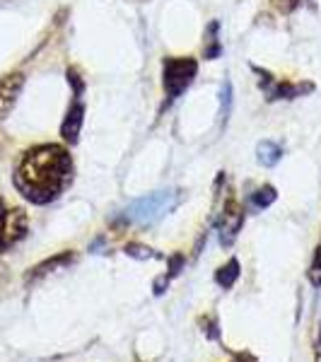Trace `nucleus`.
Instances as JSON below:
<instances>
[{"mask_svg": "<svg viewBox=\"0 0 321 362\" xmlns=\"http://www.w3.org/2000/svg\"><path fill=\"white\" fill-rule=\"evenodd\" d=\"M276 198H278V194H276V189H273V186H261V189L252 196V203H254V208L261 210V208L271 206Z\"/></svg>", "mask_w": 321, "mask_h": 362, "instance_id": "12", "label": "nucleus"}, {"mask_svg": "<svg viewBox=\"0 0 321 362\" xmlns=\"http://www.w3.org/2000/svg\"><path fill=\"white\" fill-rule=\"evenodd\" d=\"M27 232V218L22 210H5L0 201V249L15 244Z\"/></svg>", "mask_w": 321, "mask_h": 362, "instance_id": "4", "label": "nucleus"}, {"mask_svg": "<svg viewBox=\"0 0 321 362\" xmlns=\"http://www.w3.org/2000/svg\"><path fill=\"white\" fill-rule=\"evenodd\" d=\"M126 254L133 256V259H155V251L148 249V247H140V244H128L126 247Z\"/></svg>", "mask_w": 321, "mask_h": 362, "instance_id": "13", "label": "nucleus"}, {"mask_svg": "<svg viewBox=\"0 0 321 362\" xmlns=\"http://www.w3.org/2000/svg\"><path fill=\"white\" fill-rule=\"evenodd\" d=\"M22 87H25V75L22 73H10L0 78V121L8 119L10 112L15 109Z\"/></svg>", "mask_w": 321, "mask_h": 362, "instance_id": "6", "label": "nucleus"}, {"mask_svg": "<svg viewBox=\"0 0 321 362\" xmlns=\"http://www.w3.org/2000/svg\"><path fill=\"white\" fill-rule=\"evenodd\" d=\"M70 261H73V254H70V251H66V254H58V256H54V259H49V261H44V264H39L37 268H32V273L27 276V283H34V280L49 276V273H54L56 268H63L66 264H70Z\"/></svg>", "mask_w": 321, "mask_h": 362, "instance_id": "9", "label": "nucleus"}, {"mask_svg": "<svg viewBox=\"0 0 321 362\" xmlns=\"http://www.w3.org/2000/svg\"><path fill=\"white\" fill-rule=\"evenodd\" d=\"M179 201H182L179 191H155V194L133 201L126 208L124 220L131 225H153L172 213L179 206Z\"/></svg>", "mask_w": 321, "mask_h": 362, "instance_id": "2", "label": "nucleus"}, {"mask_svg": "<svg viewBox=\"0 0 321 362\" xmlns=\"http://www.w3.org/2000/svg\"><path fill=\"white\" fill-rule=\"evenodd\" d=\"M309 280H312V285H321V247L317 249V254H314V261H312V268H309Z\"/></svg>", "mask_w": 321, "mask_h": 362, "instance_id": "14", "label": "nucleus"}, {"mask_svg": "<svg viewBox=\"0 0 321 362\" xmlns=\"http://www.w3.org/2000/svg\"><path fill=\"white\" fill-rule=\"evenodd\" d=\"M317 362H321V338H319V346H317Z\"/></svg>", "mask_w": 321, "mask_h": 362, "instance_id": "16", "label": "nucleus"}, {"mask_svg": "<svg viewBox=\"0 0 321 362\" xmlns=\"http://www.w3.org/2000/svg\"><path fill=\"white\" fill-rule=\"evenodd\" d=\"M261 73V70H259ZM264 78H261V87L266 90V95L271 102H276V99H295V97H302L305 92H312L314 87L312 85H302V83H288V80H276L271 78L268 73H261Z\"/></svg>", "mask_w": 321, "mask_h": 362, "instance_id": "5", "label": "nucleus"}, {"mask_svg": "<svg viewBox=\"0 0 321 362\" xmlns=\"http://www.w3.org/2000/svg\"><path fill=\"white\" fill-rule=\"evenodd\" d=\"M256 153H259V162L264 167L278 165L280 157H283V150H280V145L273 143V140H261L259 148H256Z\"/></svg>", "mask_w": 321, "mask_h": 362, "instance_id": "10", "label": "nucleus"}, {"mask_svg": "<svg viewBox=\"0 0 321 362\" xmlns=\"http://www.w3.org/2000/svg\"><path fill=\"white\" fill-rule=\"evenodd\" d=\"M237 278H239V261L237 259H232L230 264L220 268L218 273H215V280H218V285L220 288H232V285L237 283Z\"/></svg>", "mask_w": 321, "mask_h": 362, "instance_id": "11", "label": "nucleus"}, {"mask_svg": "<svg viewBox=\"0 0 321 362\" xmlns=\"http://www.w3.org/2000/svg\"><path fill=\"white\" fill-rule=\"evenodd\" d=\"M83 121H85V102H83V97H75L68 109V114H66V119H63V124H61V136L66 143H70V145L78 143Z\"/></svg>", "mask_w": 321, "mask_h": 362, "instance_id": "8", "label": "nucleus"}, {"mask_svg": "<svg viewBox=\"0 0 321 362\" xmlns=\"http://www.w3.org/2000/svg\"><path fill=\"white\" fill-rule=\"evenodd\" d=\"M244 358H247V355H239L237 362H244ZM249 362H256V360H254V358H249Z\"/></svg>", "mask_w": 321, "mask_h": 362, "instance_id": "17", "label": "nucleus"}, {"mask_svg": "<svg viewBox=\"0 0 321 362\" xmlns=\"http://www.w3.org/2000/svg\"><path fill=\"white\" fill-rule=\"evenodd\" d=\"M73 181V160L63 145H37L20 157L15 169V186L34 206H46Z\"/></svg>", "mask_w": 321, "mask_h": 362, "instance_id": "1", "label": "nucleus"}, {"mask_svg": "<svg viewBox=\"0 0 321 362\" xmlns=\"http://www.w3.org/2000/svg\"><path fill=\"white\" fill-rule=\"evenodd\" d=\"M242 223H244L242 208H239L235 201L225 203L223 218H220V223H218V227H220V244H223V247H230V244L235 242L239 230H242Z\"/></svg>", "mask_w": 321, "mask_h": 362, "instance_id": "7", "label": "nucleus"}, {"mask_svg": "<svg viewBox=\"0 0 321 362\" xmlns=\"http://www.w3.org/2000/svg\"><path fill=\"white\" fill-rule=\"evenodd\" d=\"M198 73V63L196 58H182V56H174V58H165L162 63V83H165V92L169 99H177L182 97L186 92V87L194 83Z\"/></svg>", "mask_w": 321, "mask_h": 362, "instance_id": "3", "label": "nucleus"}, {"mask_svg": "<svg viewBox=\"0 0 321 362\" xmlns=\"http://www.w3.org/2000/svg\"><path fill=\"white\" fill-rule=\"evenodd\" d=\"M300 3H302V0H271V5L278 10L280 15H290L293 10L300 8Z\"/></svg>", "mask_w": 321, "mask_h": 362, "instance_id": "15", "label": "nucleus"}]
</instances>
